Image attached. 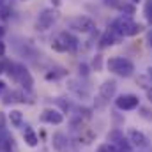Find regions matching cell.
<instances>
[{
    "instance_id": "6da1fadb",
    "label": "cell",
    "mask_w": 152,
    "mask_h": 152,
    "mask_svg": "<svg viewBox=\"0 0 152 152\" xmlns=\"http://www.w3.org/2000/svg\"><path fill=\"white\" fill-rule=\"evenodd\" d=\"M112 28H113L120 37H133V36H136V34L142 32V25L134 23L131 18H126V16L117 18L113 23H112Z\"/></svg>"
},
{
    "instance_id": "7a4b0ae2",
    "label": "cell",
    "mask_w": 152,
    "mask_h": 152,
    "mask_svg": "<svg viewBox=\"0 0 152 152\" xmlns=\"http://www.w3.org/2000/svg\"><path fill=\"white\" fill-rule=\"evenodd\" d=\"M106 67L110 69V73H113L117 76H122V78H129V76L134 73V64L124 57H112L108 62H106Z\"/></svg>"
},
{
    "instance_id": "3957f363",
    "label": "cell",
    "mask_w": 152,
    "mask_h": 152,
    "mask_svg": "<svg viewBox=\"0 0 152 152\" xmlns=\"http://www.w3.org/2000/svg\"><path fill=\"white\" fill-rule=\"evenodd\" d=\"M12 69H14V71H9V75L12 73V78H14L25 90H32L34 80H32L30 73L27 71V67H23V66H12Z\"/></svg>"
},
{
    "instance_id": "277c9868",
    "label": "cell",
    "mask_w": 152,
    "mask_h": 152,
    "mask_svg": "<svg viewBox=\"0 0 152 152\" xmlns=\"http://www.w3.org/2000/svg\"><path fill=\"white\" fill-rule=\"evenodd\" d=\"M69 27L76 30V32H81V34H88L96 28V23L94 20H90L88 16H76L73 20H69Z\"/></svg>"
},
{
    "instance_id": "5b68a950",
    "label": "cell",
    "mask_w": 152,
    "mask_h": 152,
    "mask_svg": "<svg viewBox=\"0 0 152 152\" xmlns=\"http://www.w3.org/2000/svg\"><path fill=\"white\" fill-rule=\"evenodd\" d=\"M57 18H58V14H57L55 9H44V11L39 14L37 23H36L37 30H48V28L57 21Z\"/></svg>"
},
{
    "instance_id": "8992f818",
    "label": "cell",
    "mask_w": 152,
    "mask_h": 152,
    "mask_svg": "<svg viewBox=\"0 0 152 152\" xmlns=\"http://www.w3.org/2000/svg\"><path fill=\"white\" fill-rule=\"evenodd\" d=\"M138 104H140V99H138V96H134V94H122V96H118V97L115 99V106H117L118 110H124V112L134 110Z\"/></svg>"
},
{
    "instance_id": "52a82bcc",
    "label": "cell",
    "mask_w": 152,
    "mask_h": 152,
    "mask_svg": "<svg viewBox=\"0 0 152 152\" xmlns=\"http://www.w3.org/2000/svg\"><path fill=\"white\" fill-rule=\"evenodd\" d=\"M115 92H117V81L115 80H108V81H104L99 87V99L108 101V99H112L115 96Z\"/></svg>"
},
{
    "instance_id": "ba28073f",
    "label": "cell",
    "mask_w": 152,
    "mask_h": 152,
    "mask_svg": "<svg viewBox=\"0 0 152 152\" xmlns=\"http://www.w3.org/2000/svg\"><path fill=\"white\" fill-rule=\"evenodd\" d=\"M41 120L42 122H48V124H62L64 122V115L60 113L58 110H53V108H46L42 115H41Z\"/></svg>"
},
{
    "instance_id": "9c48e42d",
    "label": "cell",
    "mask_w": 152,
    "mask_h": 152,
    "mask_svg": "<svg viewBox=\"0 0 152 152\" xmlns=\"http://www.w3.org/2000/svg\"><path fill=\"white\" fill-rule=\"evenodd\" d=\"M118 39H120V36L110 27V28L103 34V37L99 39V48H108V46H112L115 42H118Z\"/></svg>"
},
{
    "instance_id": "30bf717a",
    "label": "cell",
    "mask_w": 152,
    "mask_h": 152,
    "mask_svg": "<svg viewBox=\"0 0 152 152\" xmlns=\"http://www.w3.org/2000/svg\"><path fill=\"white\" fill-rule=\"evenodd\" d=\"M14 149V140L9 133H5V129H0V151L2 152H11Z\"/></svg>"
},
{
    "instance_id": "8fae6325",
    "label": "cell",
    "mask_w": 152,
    "mask_h": 152,
    "mask_svg": "<svg viewBox=\"0 0 152 152\" xmlns=\"http://www.w3.org/2000/svg\"><path fill=\"white\" fill-rule=\"evenodd\" d=\"M129 140H131V143H133L134 147H140V149L147 147V136H145L142 131L131 129V131H129Z\"/></svg>"
},
{
    "instance_id": "7c38bea8",
    "label": "cell",
    "mask_w": 152,
    "mask_h": 152,
    "mask_svg": "<svg viewBox=\"0 0 152 152\" xmlns=\"http://www.w3.org/2000/svg\"><path fill=\"white\" fill-rule=\"evenodd\" d=\"M58 37L62 39V42L67 46V50H71V51L78 50V39L71 32H62V34H58Z\"/></svg>"
},
{
    "instance_id": "4fadbf2b",
    "label": "cell",
    "mask_w": 152,
    "mask_h": 152,
    "mask_svg": "<svg viewBox=\"0 0 152 152\" xmlns=\"http://www.w3.org/2000/svg\"><path fill=\"white\" fill-rule=\"evenodd\" d=\"M9 120H11V124H12L14 127H20L21 122H23V115H21L20 110H12V112L9 113Z\"/></svg>"
},
{
    "instance_id": "5bb4252c",
    "label": "cell",
    "mask_w": 152,
    "mask_h": 152,
    "mask_svg": "<svg viewBox=\"0 0 152 152\" xmlns=\"http://www.w3.org/2000/svg\"><path fill=\"white\" fill-rule=\"evenodd\" d=\"M23 136H25V142H27V145H28V147H36V145H37L39 140H37V136H36V133H34L30 127L25 131V134H23Z\"/></svg>"
},
{
    "instance_id": "9a60e30c",
    "label": "cell",
    "mask_w": 152,
    "mask_h": 152,
    "mask_svg": "<svg viewBox=\"0 0 152 152\" xmlns=\"http://www.w3.org/2000/svg\"><path fill=\"white\" fill-rule=\"evenodd\" d=\"M51 48H53L55 51H67V46L62 42V39L60 37H57L53 42H51Z\"/></svg>"
},
{
    "instance_id": "2e32d148",
    "label": "cell",
    "mask_w": 152,
    "mask_h": 152,
    "mask_svg": "<svg viewBox=\"0 0 152 152\" xmlns=\"http://www.w3.org/2000/svg\"><path fill=\"white\" fill-rule=\"evenodd\" d=\"M143 14L147 18V21L152 25V0H147L145 2V7H143Z\"/></svg>"
},
{
    "instance_id": "e0dca14e",
    "label": "cell",
    "mask_w": 152,
    "mask_h": 152,
    "mask_svg": "<svg viewBox=\"0 0 152 152\" xmlns=\"http://www.w3.org/2000/svg\"><path fill=\"white\" fill-rule=\"evenodd\" d=\"M97 152H118V149L110 142V143H101V145L97 147Z\"/></svg>"
},
{
    "instance_id": "ac0fdd59",
    "label": "cell",
    "mask_w": 152,
    "mask_h": 152,
    "mask_svg": "<svg viewBox=\"0 0 152 152\" xmlns=\"http://www.w3.org/2000/svg\"><path fill=\"white\" fill-rule=\"evenodd\" d=\"M9 14H11V7H9V4H5V5L0 9V18H2V20H7Z\"/></svg>"
},
{
    "instance_id": "d6986e66",
    "label": "cell",
    "mask_w": 152,
    "mask_h": 152,
    "mask_svg": "<svg viewBox=\"0 0 152 152\" xmlns=\"http://www.w3.org/2000/svg\"><path fill=\"white\" fill-rule=\"evenodd\" d=\"M53 140H55V147H57V149L60 151V149L64 147V145H62V140H64V134H60V133H58V134H55V136H53Z\"/></svg>"
},
{
    "instance_id": "ffe728a7",
    "label": "cell",
    "mask_w": 152,
    "mask_h": 152,
    "mask_svg": "<svg viewBox=\"0 0 152 152\" xmlns=\"http://www.w3.org/2000/svg\"><path fill=\"white\" fill-rule=\"evenodd\" d=\"M122 11H126V12L133 14V12H134V7H133V5H127V4H124V5H122Z\"/></svg>"
},
{
    "instance_id": "44dd1931",
    "label": "cell",
    "mask_w": 152,
    "mask_h": 152,
    "mask_svg": "<svg viewBox=\"0 0 152 152\" xmlns=\"http://www.w3.org/2000/svg\"><path fill=\"white\" fill-rule=\"evenodd\" d=\"M94 67H96V69H97V71H99V69H101V57H99V55H97V57H96V58H94Z\"/></svg>"
},
{
    "instance_id": "7402d4cb",
    "label": "cell",
    "mask_w": 152,
    "mask_h": 152,
    "mask_svg": "<svg viewBox=\"0 0 152 152\" xmlns=\"http://www.w3.org/2000/svg\"><path fill=\"white\" fill-rule=\"evenodd\" d=\"M4 127H5V117L0 112V129H4Z\"/></svg>"
},
{
    "instance_id": "603a6c76",
    "label": "cell",
    "mask_w": 152,
    "mask_h": 152,
    "mask_svg": "<svg viewBox=\"0 0 152 152\" xmlns=\"http://www.w3.org/2000/svg\"><path fill=\"white\" fill-rule=\"evenodd\" d=\"M4 55H5V44L0 41V57H4Z\"/></svg>"
},
{
    "instance_id": "cb8c5ba5",
    "label": "cell",
    "mask_w": 152,
    "mask_h": 152,
    "mask_svg": "<svg viewBox=\"0 0 152 152\" xmlns=\"http://www.w3.org/2000/svg\"><path fill=\"white\" fill-rule=\"evenodd\" d=\"M5 69H7V64H5V62H2V60H0V75H2V73H4V71H5Z\"/></svg>"
},
{
    "instance_id": "d4e9b609",
    "label": "cell",
    "mask_w": 152,
    "mask_h": 152,
    "mask_svg": "<svg viewBox=\"0 0 152 152\" xmlns=\"http://www.w3.org/2000/svg\"><path fill=\"white\" fill-rule=\"evenodd\" d=\"M80 73L81 75H87V66H80Z\"/></svg>"
},
{
    "instance_id": "484cf974",
    "label": "cell",
    "mask_w": 152,
    "mask_h": 152,
    "mask_svg": "<svg viewBox=\"0 0 152 152\" xmlns=\"http://www.w3.org/2000/svg\"><path fill=\"white\" fill-rule=\"evenodd\" d=\"M4 88H5V83H4V81H2V80H0V94H2V92H4Z\"/></svg>"
},
{
    "instance_id": "4316f807",
    "label": "cell",
    "mask_w": 152,
    "mask_h": 152,
    "mask_svg": "<svg viewBox=\"0 0 152 152\" xmlns=\"http://www.w3.org/2000/svg\"><path fill=\"white\" fill-rule=\"evenodd\" d=\"M147 96H149V101L152 103V88H149V90H147Z\"/></svg>"
},
{
    "instance_id": "83f0119b",
    "label": "cell",
    "mask_w": 152,
    "mask_h": 152,
    "mask_svg": "<svg viewBox=\"0 0 152 152\" xmlns=\"http://www.w3.org/2000/svg\"><path fill=\"white\" fill-rule=\"evenodd\" d=\"M149 44H151V48H152V30L149 32Z\"/></svg>"
},
{
    "instance_id": "f1b7e54d",
    "label": "cell",
    "mask_w": 152,
    "mask_h": 152,
    "mask_svg": "<svg viewBox=\"0 0 152 152\" xmlns=\"http://www.w3.org/2000/svg\"><path fill=\"white\" fill-rule=\"evenodd\" d=\"M4 34H5V28H4V27H0V37H2Z\"/></svg>"
},
{
    "instance_id": "f546056e",
    "label": "cell",
    "mask_w": 152,
    "mask_h": 152,
    "mask_svg": "<svg viewBox=\"0 0 152 152\" xmlns=\"http://www.w3.org/2000/svg\"><path fill=\"white\" fill-rule=\"evenodd\" d=\"M5 4H7V2H5V0H0V9H2V7H4V5H5Z\"/></svg>"
},
{
    "instance_id": "4dcf8cb0",
    "label": "cell",
    "mask_w": 152,
    "mask_h": 152,
    "mask_svg": "<svg viewBox=\"0 0 152 152\" xmlns=\"http://www.w3.org/2000/svg\"><path fill=\"white\" fill-rule=\"evenodd\" d=\"M147 71H149V78H151V80H152V67H149Z\"/></svg>"
},
{
    "instance_id": "1f68e13d",
    "label": "cell",
    "mask_w": 152,
    "mask_h": 152,
    "mask_svg": "<svg viewBox=\"0 0 152 152\" xmlns=\"http://www.w3.org/2000/svg\"><path fill=\"white\" fill-rule=\"evenodd\" d=\"M133 2H138V0H133Z\"/></svg>"
},
{
    "instance_id": "d6a6232c",
    "label": "cell",
    "mask_w": 152,
    "mask_h": 152,
    "mask_svg": "<svg viewBox=\"0 0 152 152\" xmlns=\"http://www.w3.org/2000/svg\"><path fill=\"white\" fill-rule=\"evenodd\" d=\"M23 2H27V0H23Z\"/></svg>"
}]
</instances>
